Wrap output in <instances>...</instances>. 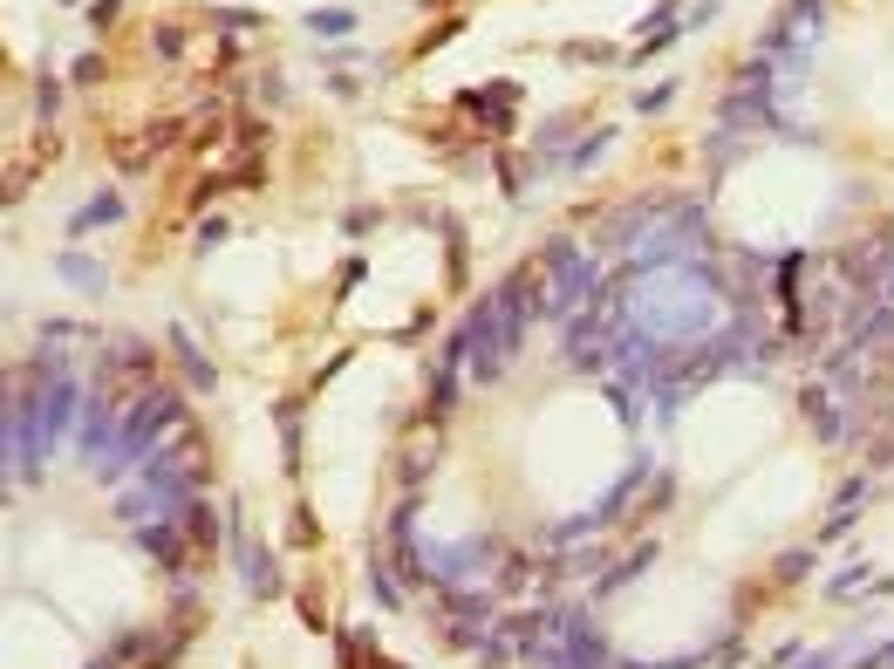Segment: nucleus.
I'll list each match as a JSON object with an SVG mask.
<instances>
[{"label":"nucleus","instance_id":"obj_1","mask_svg":"<svg viewBox=\"0 0 894 669\" xmlns=\"http://www.w3.org/2000/svg\"><path fill=\"white\" fill-rule=\"evenodd\" d=\"M171 424H178V390L151 383V390L117 417V472H137V465L157 451V431H171Z\"/></svg>","mask_w":894,"mask_h":669},{"label":"nucleus","instance_id":"obj_2","mask_svg":"<svg viewBox=\"0 0 894 669\" xmlns=\"http://www.w3.org/2000/svg\"><path fill=\"white\" fill-rule=\"evenodd\" d=\"M226 540H233V560H239V581L253 601H273L280 594V574H273V560L260 547H246V533H239V519H226Z\"/></svg>","mask_w":894,"mask_h":669},{"label":"nucleus","instance_id":"obj_3","mask_svg":"<svg viewBox=\"0 0 894 669\" xmlns=\"http://www.w3.org/2000/svg\"><path fill=\"white\" fill-rule=\"evenodd\" d=\"M424 553V574L430 581H458V574H478L492 560V540H465V547H417Z\"/></svg>","mask_w":894,"mask_h":669},{"label":"nucleus","instance_id":"obj_4","mask_svg":"<svg viewBox=\"0 0 894 669\" xmlns=\"http://www.w3.org/2000/svg\"><path fill=\"white\" fill-rule=\"evenodd\" d=\"M137 547L151 553L157 567H178V560L192 553V533H185L178 519H151V526H137Z\"/></svg>","mask_w":894,"mask_h":669},{"label":"nucleus","instance_id":"obj_5","mask_svg":"<svg viewBox=\"0 0 894 669\" xmlns=\"http://www.w3.org/2000/svg\"><path fill=\"white\" fill-rule=\"evenodd\" d=\"M485 622H492V594H451V622H444L451 642H478Z\"/></svg>","mask_w":894,"mask_h":669},{"label":"nucleus","instance_id":"obj_6","mask_svg":"<svg viewBox=\"0 0 894 669\" xmlns=\"http://www.w3.org/2000/svg\"><path fill=\"white\" fill-rule=\"evenodd\" d=\"M819 14H826V0H792L785 14L772 21V35H765V48H785V41H806L819 28Z\"/></svg>","mask_w":894,"mask_h":669},{"label":"nucleus","instance_id":"obj_7","mask_svg":"<svg viewBox=\"0 0 894 669\" xmlns=\"http://www.w3.org/2000/svg\"><path fill=\"white\" fill-rule=\"evenodd\" d=\"M110 219H123V198H117V192H96V198L76 212V219H69V239L96 233V226H110Z\"/></svg>","mask_w":894,"mask_h":669},{"label":"nucleus","instance_id":"obj_8","mask_svg":"<svg viewBox=\"0 0 894 669\" xmlns=\"http://www.w3.org/2000/svg\"><path fill=\"white\" fill-rule=\"evenodd\" d=\"M171 349L185 355V369H192V390H219V369L198 355V342H192V328H171Z\"/></svg>","mask_w":894,"mask_h":669},{"label":"nucleus","instance_id":"obj_9","mask_svg":"<svg viewBox=\"0 0 894 669\" xmlns=\"http://www.w3.org/2000/svg\"><path fill=\"white\" fill-rule=\"evenodd\" d=\"M62 280L82 287V294H96V287H103V267H96V260H82V253H62Z\"/></svg>","mask_w":894,"mask_h":669},{"label":"nucleus","instance_id":"obj_10","mask_svg":"<svg viewBox=\"0 0 894 669\" xmlns=\"http://www.w3.org/2000/svg\"><path fill=\"white\" fill-rule=\"evenodd\" d=\"M308 28L314 35H355V7H314Z\"/></svg>","mask_w":894,"mask_h":669},{"label":"nucleus","instance_id":"obj_11","mask_svg":"<svg viewBox=\"0 0 894 669\" xmlns=\"http://www.w3.org/2000/svg\"><path fill=\"white\" fill-rule=\"evenodd\" d=\"M649 553H656V547H635V560H622V567H615V574H608V581H601V594L628 588V581H635V574H642V567H649Z\"/></svg>","mask_w":894,"mask_h":669},{"label":"nucleus","instance_id":"obj_12","mask_svg":"<svg viewBox=\"0 0 894 669\" xmlns=\"http://www.w3.org/2000/svg\"><path fill=\"white\" fill-rule=\"evenodd\" d=\"M867 574H874V567H867V560H854L847 574H833V581H826V594H833V601H847V588H860Z\"/></svg>","mask_w":894,"mask_h":669},{"label":"nucleus","instance_id":"obj_13","mask_svg":"<svg viewBox=\"0 0 894 669\" xmlns=\"http://www.w3.org/2000/svg\"><path fill=\"white\" fill-rule=\"evenodd\" d=\"M608 137H615V130H594V137H587L581 151L567 158V171H587V164H594V158H601V151H608Z\"/></svg>","mask_w":894,"mask_h":669},{"label":"nucleus","instance_id":"obj_14","mask_svg":"<svg viewBox=\"0 0 894 669\" xmlns=\"http://www.w3.org/2000/svg\"><path fill=\"white\" fill-rule=\"evenodd\" d=\"M799 574H813V553H778V581H799Z\"/></svg>","mask_w":894,"mask_h":669},{"label":"nucleus","instance_id":"obj_15","mask_svg":"<svg viewBox=\"0 0 894 669\" xmlns=\"http://www.w3.org/2000/svg\"><path fill=\"white\" fill-rule=\"evenodd\" d=\"M854 669H894V642H881V649H874L867 663H854Z\"/></svg>","mask_w":894,"mask_h":669},{"label":"nucleus","instance_id":"obj_16","mask_svg":"<svg viewBox=\"0 0 894 669\" xmlns=\"http://www.w3.org/2000/svg\"><path fill=\"white\" fill-rule=\"evenodd\" d=\"M840 663V649H826V656H813V663H792V669H833Z\"/></svg>","mask_w":894,"mask_h":669}]
</instances>
